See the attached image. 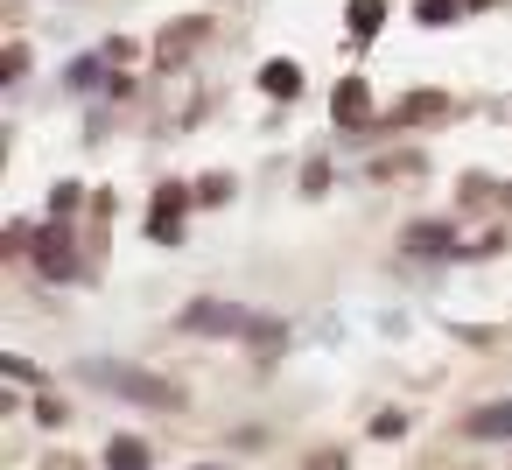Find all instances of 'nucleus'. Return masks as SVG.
<instances>
[{
	"label": "nucleus",
	"instance_id": "nucleus-1",
	"mask_svg": "<svg viewBox=\"0 0 512 470\" xmlns=\"http://www.w3.org/2000/svg\"><path fill=\"white\" fill-rule=\"evenodd\" d=\"M92 379H106L120 400H141V407H183V386H169L162 372H141V365H85Z\"/></svg>",
	"mask_w": 512,
	"mask_h": 470
},
{
	"label": "nucleus",
	"instance_id": "nucleus-2",
	"mask_svg": "<svg viewBox=\"0 0 512 470\" xmlns=\"http://www.w3.org/2000/svg\"><path fill=\"white\" fill-rule=\"evenodd\" d=\"M260 316H246V309H232V302H190L183 309V330H204V337H225V330H253Z\"/></svg>",
	"mask_w": 512,
	"mask_h": 470
},
{
	"label": "nucleus",
	"instance_id": "nucleus-3",
	"mask_svg": "<svg viewBox=\"0 0 512 470\" xmlns=\"http://www.w3.org/2000/svg\"><path fill=\"white\" fill-rule=\"evenodd\" d=\"M183 211H190V190L162 183V190H155V218H148V232H155V239H183Z\"/></svg>",
	"mask_w": 512,
	"mask_h": 470
},
{
	"label": "nucleus",
	"instance_id": "nucleus-4",
	"mask_svg": "<svg viewBox=\"0 0 512 470\" xmlns=\"http://www.w3.org/2000/svg\"><path fill=\"white\" fill-rule=\"evenodd\" d=\"M204 36H211V22H204V15H190V22H176V29H162V43H155V57H162V64H183V57H190V50H197Z\"/></svg>",
	"mask_w": 512,
	"mask_h": 470
},
{
	"label": "nucleus",
	"instance_id": "nucleus-5",
	"mask_svg": "<svg viewBox=\"0 0 512 470\" xmlns=\"http://www.w3.org/2000/svg\"><path fill=\"white\" fill-rule=\"evenodd\" d=\"M36 267L50 274V281H71V239H64V225H50V232H36Z\"/></svg>",
	"mask_w": 512,
	"mask_h": 470
},
{
	"label": "nucleus",
	"instance_id": "nucleus-6",
	"mask_svg": "<svg viewBox=\"0 0 512 470\" xmlns=\"http://www.w3.org/2000/svg\"><path fill=\"white\" fill-rule=\"evenodd\" d=\"M330 106H337V120H344V127H365V120H372V92H365V78H344Z\"/></svg>",
	"mask_w": 512,
	"mask_h": 470
},
{
	"label": "nucleus",
	"instance_id": "nucleus-7",
	"mask_svg": "<svg viewBox=\"0 0 512 470\" xmlns=\"http://www.w3.org/2000/svg\"><path fill=\"white\" fill-rule=\"evenodd\" d=\"M260 92H274V99H295V92H302V71L274 57V64H260Z\"/></svg>",
	"mask_w": 512,
	"mask_h": 470
},
{
	"label": "nucleus",
	"instance_id": "nucleus-8",
	"mask_svg": "<svg viewBox=\"0 0 512 470\" xmlns=\"http://www.w3.org/2000/svg\"><path fill=\"white\" fill-rule=\"evenodd\" d=\"M344 22H351V36H358V43H365V36H379V22H386V0H351V15H344Z\"/></svg>",
	"mask_w": 512,
	"mask_h": 470
},
{
	"label": "nucleus",
	"instance_id": "nucleus-9",
	"mask_svg": "<svg viewBox=\"0 0 512 470\" xmlns=\"http://www.w3.org/2000/svg\"><path fill=\"white\" fill-rule=\"evenodd\" d=\"M449 246H456L449 225H414V232H407V253H449Z\"/></svg>",
	"mask_w": 512,
	"mask_h": 470
},
{
	"label": "nucleus",
	"instance_id": "nucleus-10",
	"mask_svg": "<svg viewBox=\"0 0 512 470\" xmlns=\"http://www.w3.org/2000/svg\"><path fill=\"white\" fill-rule=\"evenodd\" d=\"M106 470H148V442H113L106 449Z\"/></svg>",
	"mask_w": 512,
	"mask_h": 470
},
{
	"label": "nucleus",
	"instance_id": "nucleus-11",
	"mask_svg": "<svg viewBox=\"0 0 512 470\" xmlns=\"http://www.w3.org/2000/svg\"><path fill=\"white\" fill-rule=\"evenodd\" d=\"M435 113H449V99H442V92H414V99L400 106V120H435Z\"/></svg>",
	"mask_w": 512,
	"mask_h": 470
},
{
	"label": "nucleus",
	"instance_id": "nucleus-12",
	"mask_svg": "<svg viewBox=\"0 0 512 470\" xmlns=\"http://www.w3.org/2000/svg\"><path fill=\"white\" fill-rule=\"evenodd\" d=\"M470 435H512V407H484V414H470Z\"/></svg>",
	"mask_w": 512,
	"mask_h": 470
},
{
	"label": "nucleus",
	"instance_id": "nucleus-13",
	"mask_svg": "<svg viewBox=\"0 0 512 470\" xmlns=\"http://www.w3.org/2000/svg\"><path fill=\"white\" fill-rule=\"evenodd\" d=\"M106 78V57H85V64H71V85H99Z\"/></svg>",
	"mask_w": 512,
	"mask_h": 470
},
{
	"label": "nucleus",
	"instance_id": "nucleus-14",
	"mask_svg": "<svg viewBox=\"0 0 512 470\" xmlns=\"http://www.w3.org/2000/svg\"><path fill=\"white\" fill-rule=\"evenodd\" d=\"M197 197H204V204H225V197H232V183H225V176H204V183H197Z\"/></svg>",
	"mask_w": 512,
	"mask_h": 470
},
{
	"label": "nucleus",
	"instance_id": "nucleus-15",
	"mask_svg": "<svg viewBox=\"0 0 512 470\" xmlns=\"http://www.w3.org/2000/svg\"><path fill=\"white\" fill-rule=\"evenodd\" d=\"M78 204H85V190H78V183H57V197H50V211H78Z\"/></svg>",
	"mask_w": 512,
	"mask_h": 470
},
{
	"label": "nucleus",
	"instance_id": "nucleus-16",
	"mask_svg": "<svg viewBox=\"0 0 512 470\" xmlns=\"http://www.w3.org/2000/svg\"><path fill=\"white\" fill-rule=\"evenodd\" d=\"M456 15V0H421V22H449Z\"/></svg>",
	"mask_w": 512,
	"mask_h": 470
},
{
	"label": "nucleus",
	"instance_id": "nucleus-17",
	"mask_svg": "<svg viewBox=\"0 0 512 470\" xmlns=\"http://www.w3.org/2000/svg\"><path fill=\"white\" fill-rule=\"evenodd\" d=\"M309 470H344V456H330V449H323V456H316Z\"/></svg>",
	"mask_w": 512,
	"mask_h": 470
},
{
	"label": "nucleus",
	"instance_id": "nucleus-18",
	"mask_svg": "<svg viewBox=\"0 0 512 470\" xmlns=\"http://www.w3.org/2000/svg\"><path fill=\"white\" fill-rule=\"evenodd\" d=\"M456 8H491V0H456Z\"/></svg>",
	"mask_w": 512,
	"mask_h": 470
}]
</instances>
